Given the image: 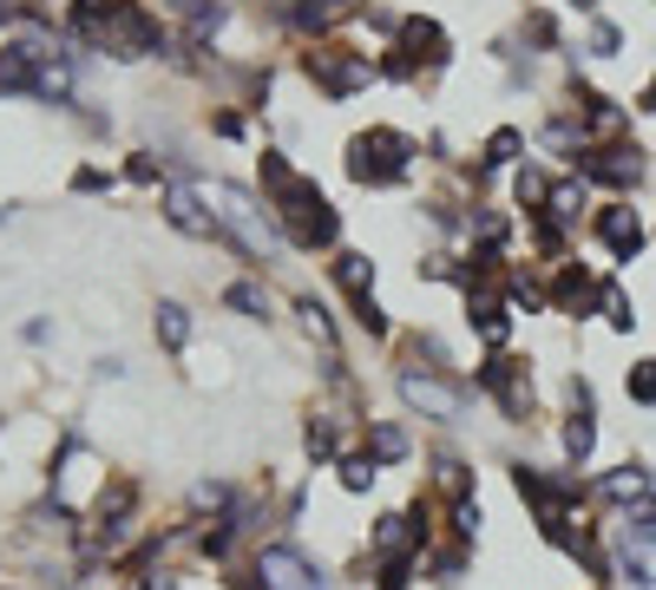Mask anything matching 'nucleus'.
Instances as JSON below:
<instances>
[{"label":"nucleus","instance_id":"1","mask_svg":"<svg viewBox=\"0 0 656 590\" xmlns=\"http://www.w3.org/2000/svg\"><path fill=\"white\" fill-rule=\"evenodd\" d=\"M407 157H414V145L401 132H367V139L349 145V177L355 184H401L407 177Z\"/></svg>","mask_w":656,"mask_h":590},{"label":"nucleus","instance_id":"2","mask_svg":"<svg viewBox=\"0 0 656 590\" xmlns=\"http://www.w3.org/2000/svg\"><path fill=\"white\" fill-rule=\"evenodd\" d=\"M302 67H309V79H315V85H322L329 99H349V92H362L367 73H374L362 53H349V47H315V53H309Z\"/></svg>","mask_w":656,"mask_h":590},{"label":"nucleus","instance_id":"3","mask_svg":"<svg viewBox=\"0 0 656 590\" xmlns=\"http://www.w3.org/2000/svg\"><path fill=\"white\" fill-rule=\"evenodd\" d=\"M256 584L263 590H322L329 578H322L295 545H263V551H256Z\"/></svg>","mask_w":656,"mask_h":590},{"label":"nucleus","instance_id":"4","mask_svg":"<svg viewBox=\"0 0 656 590\" xmlns=\"http://www.w3.org/2000/svg\"><path fill=\"white\" fill-rule=\"evenodd\" d=\"M47 67H53L47 40H7L0 47V92H40Z\"/></svg>","mask_w":656,"mask_h":590},{"label":"nucleus","instance_id":"5","mask_svg":"<svg viewBox=\"0 0 656 590\" xmlns=\"http://www.w3.org/2000/svg\"><path fill=\"white\" fill-rule=\"evenodd\" d=\"M401 400H407L414 414H427V420H460V414H466V394L446 387V380H434V374H401Z\"/></svg>","mask_w":656,"mask_h":590},{"label":"nucleus","instance_id":"6","mask_svg":"<svg viewBox=\"0 0 656 590\" xmlns=\"http://www.w3.org/2000/svg\"><path fill=\"white\" fill-rule=\"evenodd\" d=\"M578 171H584V177H597V184H610V191H630V184L644 177V151H637V145L578 151Z\"/></svg>","mask_w":656,"mask_h":590},{"label":"nucleus","instance_id":"7","mask_svg":"<svg viewBox=\"0 0 656 590\" xmlns=\"http://www.w3.org/2000/svg\"><path fill=\"white\" fill-rule=\"evenodd\" d=\"M597 236H604V250H610L617 263H637V256H644V223H637L630 204H604V211H597Z\"/></svg>","mask_w":656,"mask_h":590},{"label":"nucleus","instance_id":"8","mask_svg":"<svg viewBox=\"0 0 656 590\" xmlns=\"http://www.w3.org/2000/svg\"><path fill=\"white\" fill-rule=\"evenodd\" d=\"M164 217H171V230H184V236H211V243H223L218 217L204 211V197L198 191H184V184H171L164 191Z\"/></svg>","mask_w":656,"mask_h":590},{"label":"nucleus","instance_id":"9","mask_svg":"<svg viewBox=\"0 0 656 590\" xmlns=\"http://www.w3.org/2000/svg\"><path fill=\"white\" fill-rule=\"evenodd\" d=\"M290 236H295V243H309V250H315V243H335V236H342V217L315 197L309 211H295V217H290Z\"/></svg>","mask_w":656,"mask_h":590},{"label":"nucleus","instance_id":"10","mask_svg":"<svg viewBox=\"0 0 656 590\" xmlns=\"http://www.w3.org/2000/svg\"><path fill=\"white\" fill-rule=\"evenodd\" d=\"M151 328H158V342H164L171 355H184V348H191V308H178V302H158V322H151Z\"/></svg>","mask_w":656,"mask_h":590},{"label":"nucleus","instance_id":"11","mask_svg":"<svg viewBox=\"0 0 656 590\" xmlns=\"http://www.w3.org/2000/svg\"><path fill=\"white\" fill-rule=\"evenodd\" d=\"M617 571H624V584L630 590H656V545H624Z\"/></svg>","mask_w":656,"mask_h":590},{"label":"nucleus","instance_id":"12","mask_svg":"<svg viewBox=\"0 0 656 590\" xmlns=\"http://www.w3.org/2000/svg\"><path fill=\"white\" fill-rule=\"evenodd\" d=\"M591 446H597V420H591V407H578V414L565 420V452H572V466L591 459Z\"/></svg>","mask_w":656,"mask_h":590},{"label":"nucleus","instance_id":"13","mask_svg":"<svg viewBox=\"0 0 656 590\" xmlns=\"http://www.w3.org/2000/svg\"><path fill=\"white\" fill-rule=\"evenodd\" d=\"M401 33H407V53H427V60H446V33H440L434 20H407V27H401Z\"/></svg>","mask_w":656,"mask_h":590},{"label":"nucleus","instance_id":"14","mask_svg":"<svg viewBox=\"0 0 656 590\" xmlns=\"http://www.w3.org/2000/svg\"><path fill=\"white\" fill-rule=\"evenodd\" d=\"M223 308H236V315H250V322H270V295L256 289V283H230V289H223Z\"/></svg>","mask_w":656,"mask_h":590},{"label":"nucleus","instance_id":"15","mask_svg":"<svg viewBox=\"0 0 656 590\" xmlns=\"http://www.w3.org/2000/svg\"><path fill=\"white\" fill-rule=\"evenodd\" d=\"M367 459H381V466H394V459H407V434L401 427H367Z\"/></svg>","mask_w":656,"mask_h":590},{"label":"nucleus","instance_id":"16","mask_svg":"<svg viewBox=\"0 0 656 590\" xmlns=\"http://www.w3.org/2000/svg\"><path fill=\"white\" fill-rule=\"evenodd\" d=\"M604 322H610L617 335H630V328H637V302L617 289V283H604Z\"/></svg>","mask_w":656,"mask_h":590},{"label":"nucleus","instance_id":"17","mask_svg":"<svg viewBox=\"0 0 656 590\" xmlns=\"http://www.w3.org/2000/svg\"><path fill=\"white\" fill-rule=\"evenodd\" d=\"M473 328H480V335H486L493 348H499V342L512 335V322H506V308H499V302H473Z\"/></svg>","mask_w":656,"mask_h":590},{"label":"nucleus","instance_id":"18","mask_svg":"<svg viewBox=\"0 0 656 590\" xmlns=\"http://www.w3.org/2000/svg\"><path fill=\"white\" fill-rule=\"evenodd\" d=\"M604 492H610V499H644L650 479H644V466H617V472L604 479Z\"/></svg>","mask_w":656,"mask_h":590},{"label":"nucleus","instance_id":"19","mask_svg":"<svg viewBox=\"0 0 656 590\" xmlns=\"http://www.w3.org/2000/svg\"><path fill=\"white\" fill-rule=\"evenodd\" d=\"M335 276H342V289L367 295V283H374V263H367V256H355V250H349V256H335Z\"/></svg>","mask_w":656,"mask_h":590},{"label":"nucleus","instance_id":"20","mask_svg":"<svg viewBox=\"0 0 656 590\" xmlns=\"http://www.w3.org/2000/svg\"><path fill=\"white\" fill-rule=\"evenodd\" d=\"M518 151H525V132H512V125H499V132H493V139H486V164H493V171H499V164H512V157H518Z\"/></svg>","mask_w":656,"mask_h":590},{"label":"nucleus","instance_id":"21","mask_svg":"<svg viewBox=\"0 0 656 590\" xmlns=\"http://www.w3.org/2000/svg\"><path fill=\"white\" fill-rule=\"evenodd\" d=\"M512 191H518V204H538V211L552 204V184H545V171H532V164L512 177Z\"/></svg>","mask_w":656,"mask_h":590},{"label":"nucleus","instance_id":"22","mask_svg":"<svg viewBox=\"0 0 656 590\" xmlns=\"http://www.w3.org/2000/svg\"><path fill=\"white\" fill-rule=\"evenodd\" d=\"M584 204H591V197H584V184H558L545 211H552V217H558V223H578V211H584Z\"/></svg>","mask_w":656,"mask_h":590},{"label":"nucleus","instance_id":"23","mask_svg":"<svg viewBox=\"0 0 656 590\" xmlns=\"http://www.w3.org/2000/svg\"><path fill=\"white\" fill-rule=\"evenodd\" d=\"M290 184H295L290 157H283V151H263V191H270V197H283Z\"/></svg>","mask_w":656,"mask_h":590},{"label":"nucleus","instance_id":"24","mask_svg":"<svg viewBox=\"0 0 656 590\" xmlns=\"http://www.w3.org/2000/svg\"><path fill=\"white\" fill-rule=\"evenodd\" d=\"M624 531H630V545H656V499L624 518Z\"/></svg>","mask_w":656,"mask_h":590},{"label":"nucleus","instance_id":"25","mask_svg":"<svg viewBox=\"0 0 656 590\" xmlns=\"http://www.w3.org/2000/svg\"><path fill=\"white\" fill-rule=\"evenodd\" d=\"M342 486H349V492H367V486H374V459L349 452V459H342Z\"/></svg>","mask_w":656,"mask_h":590},{"label":"nucleus","instance_id":"26","mask_svg":"<svg viewBox=\"0 0 656 590\" xmlns=\"http://www.w3.org/2000/svg\"><path fill=\"white\" fill-rule=\"evenodd\" d=\"M617 47H624V33H617L610 20H597V27H591V53H597V60H610Z\"/></svg>","mask_w":656,"mask_h":590},{"label":"nucleus","instance_id":"27","mask_svg":"<svg viewBox=\"0 0 656 590\" xmlns=\"http://www.w3.org/2000/svg\"><path fill=\"white\" fill-rule=\"evenodd\" d=\"M218 27H223V7H198V13H191V40H198V47H204Z\"/></svg>","mask_w":656,"mask_h":590},{"label":"nucleus","instance_id":"28","mask_svg":"<svg viewBox=\"0 0 656 590\" xmlns=\"http://www.w3.org/2000/svg\"><path fill=\"white\" fill-rule=\"evenodd\" d=\"M302 446H309V459H335V427H309Z\"/></svg>","mask_w":656,"mask_h":590},{"label":"nucleus","instance_id":"29","mask_svg":"<svg viewBox=\"0 0 656 590\" xmlns=\"http://www.w3.org/2000/svg\"><path fill=\"white\" fill-rule=\"evenodd\" d=\"M355 315H362V328H367V335H387V315L374 308V295H355Z\"/></svg>","mask_w":656,"mask_h":590},{"label":"nucleus","instance_id":"30","mask_svg":"<svg viewBox=\"0 0 656 590\" xmlns=\"http://www.w3.org/2000/svg\"><path fill=\"white\" fill-rule=\"evenodd\" d=\"M381 73H387V79H414V53H407V47H394V53L381 60Z\"/></svg>","mask_w":656,"mask_h":590},{"label":"nucleus","instance_id":"31","mask_svg":"<svg viewBox=\"0 0 656 590\" xmlns=\"http://www.w3.org/2000/svg\"><path fill=\"white\" fill-rule=\"evenodd\" d=\"M453 531H460V538H473V531H480V506H466V499H460V506H453Z\"/></svg>","mask_w":656,"mask_h":590},{"label":"nucleus","instance_id":"32","mask_svg":"<svg viewBox=\"0 0 656 590\" xmlns=\"http://www.w3.org/2000/svg\"><path fill=\"white\" fill-rule=\"evenodd\" d=\"M374 538H381L387 551H394V545H407V518H381V531H374Z\"/></svg>","mask_w":656,"mask_h":590},{"label":"nucleus","instance_id":"33","mask_svg":"<svg viewBox=\"0 0 656 590\" xmlns=\"http://www.w3.org/2000/svg\"><path fill=\"white\" fill-rule=\"evenodd\" d=\"M295 27H302V33H315V27H329V7H295Z\"/></svg>","mask_w":656,"mask_h":590},{"label":"nucleus","instance_id":"34","mask_svg":"<svg viewBox=\"0 0 656 590\" xmlns=\"http://www.w3.org/2000/svg\"><path fill=\"white\" fill-rule=\"evenodd\" d=\"M302 322H309V335L329 342V315H322V302H302Z\"/></svg>","mask_w":656,"mask_h":590},{"label":"nucleus","instance_id":"35","mask_svg":"<svg viewBox=\"0 0 656 590\" xmlns=\"http://www.w3.org/2000/svg\"><path fill=\"white\" fill-rule=\"evenodd\" d=\"M525 27H532V40H538V47H552V40H558V27H552V20H545V13H532V20H525Z\"/></svg>","mask_w":656,"mask_h":590},{"label":"nucleus","instance_id":"36","mask_svg":"<svg viewBox=\"0 0 656 590\" xmlns=\"http://www.w3.org/2000/svg\"><path fill=\"white\" fill-rule=\"evenodd\" d=\"M73 191H105V171H92V164L73 171Z\"/></svg>","mask_w":656,"mask_h":590},{"label":"nucleus","instance_id":"37","mask_svg":"<svg viewBox=\"0 0 656 590\" xmlns=\"http://www.w3.org/2000/svg\"><path fill=\"white\" fill-rule=\"evenodd\" d=\"M125 171H132V184H151V177H158V164H151L145 151H139V157H132V164H125Z\"/></svg>","mask_w":656,"mask_h":590},{"label":"nucleus","instance_id":"38","mask_svg":"<svg viewBox=\"0 0 656 590\" xmlns=\"http://www.w3.org/2000/svg\"><path fill=\"white\" fill-rule=\"evenodd\" d=\"M322 7H329V13H349V7H362V0H322Z\"/></svg>","mask_w":656,"mask_h":590},{"label":"nucleus","instance_id":"39","mask_svg":"<svg viewBox=\"0 0 656 590\" xmlns=\"http://www.w3.org/2000/svg\"><path fill=\"white\" fill-rule=\"evenodd\" d=\"M145 590H178V584H171V578H151V584Z\"/></svg>","mask_w":656,"mask_h":590},{"label":"nucleus","instance_id":"40","mask_svg":"<svg viewBox=\"0 0 656 590\" xmlns=\"http://www.w3.org/2000/svg\"><path fill=\"white\" fill-rule=\"evenodd\" d=\"M572 7H597V0H572Z\"/></svg>","mask_w":656,"mask_h":590}]
</instances>
